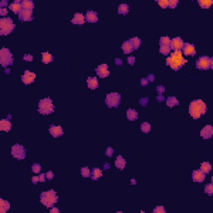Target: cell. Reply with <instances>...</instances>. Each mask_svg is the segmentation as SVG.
Listing matches in <instances>:
<instances>
[{
  "mask_svg": "<svg viewBox=\"0 0 213 213\" xmlns=\"http://www.w3.org/2000/svg\"><path fill=\"white\" fill-rule=\"evenodd\" d=\"M9 71H10V70L7 69V70H6V73H9Z\"/></svg>",
  "mask_w": 213,
  "mask_h": 213,
  "instance_id": "obj_61",
  "label": "cell"
},
{
  "mask_svg": "<svg viewBox=\"0 0 213 213\" xmlns=\"http://www.w3.org/2000/svg\"><path fill=\"white\" fill-rule=\"evenodd\" d=\"M122 51H123V53L125 54L131 53H132L133 50H134V49H133V47H132V45L131 44V43L129 42V40L123 42L122 45Z\"/></svg>",
  "mask_w": 213,
  "mask_h": 213,
  "instance_id": "obj_24",
  "label": "cell"
},
{
  "mask_svg": "<svg viewBox=\"0 0 213 213\" xmlns=\"http://www.w3.org/2000/svg\"><path fill=\"white\" fill-rule=\"evenodd\" d=\"M159 52L161 53H163V55H167L171 53L170 47L167 45H160V48H159Z\"/></svg>",
  "mask_w": 213,
  "mask_h": 213,
  "instance_id": "obj_37",
  "label": "cell"
},
{
  "mask_svg": "<svg viewBox=\"0 0 213 213\" xmlns=\"http://www.w3.org/2000/svg\"><path fill=\"white\" fill-rule=\"evenodd\" d=\"M200 135L202 136L204 139H210L213 135V128L212 125H206L205 128L202 129L200 132Z\"/></svg>",
  "mask_w": 213,
  "mask_h": 213,
  "instance_id": "obj_16",
  "label": "cell"
},
{
  "mask_svg": "<svg viewBox=\"0 0 213 213\" xmlns=\"http://www.w3.org/2000/svg\"><path fill=\"white\" fill-rule=\"evenodd\" d=\"M205 193L209 196H212L213 194V183H208L205 186Z\"/></svg>",
  "mask_w": 213,
  "mask_h": 213,
  "instance_id": "obj_39",
  "label": "cell"
},
{
  "mask_svg": "<svg viewBox=\"0 0 213 213\" xmlns=\"http://www.w3.org/2000/svg\"><path fill=\"white\" fill-rule=\"evenodd\" d=\"M35 78H36V73H32V72L28 71V70H25L24 73L21 76V80L26 85H28V84H30L32 82H33Z\"/></svg>",
  "mask_w": 213,
  "mask_h": 213,
  "instance_id": "obj_11",
  "label": "cell"
},
{
  "mask_svg": "<svg viewBox=\"0 0 213 213\" xmlns=\"http://www.w3.org/2000/svg\"><path fill=\"white\" fill-rule=\"evenodd\" d=\"M115 166L117 168L120 169V170H123L126 166V160L122 157V156H117L115 161Z\"/></svg>",
  "mask_w": 213,
  "mask_h": 213,
  "instance_id": "obj_23",
  "label": "cell"
},
{
  "mask_svg": "<svg viewBox=\"0 0 213 213\" xmlns=\"http://www.w3.org/2000/svg\"><path fill=\"white\" fill-rule=\"evenodd\" d=\"M141 131L144 133H148L151 131V124L149 122H142L141 124Z\"/></svg>",
  "mask_w": 213,
  "mask_h": 213,
  "instance_id": "obj_35",
  "label": "cell"
},
{
  "mask_svg": "<svg viewBox=\"0 0 213 213\" xmlns=\"http://www.w3.org/2000/svg\"><path fill=\"white\" fill-rule=\"evenodd\" d=\"M157 3L162 8H168V0H157Z\"/></svg>",
  "mask_w": 213,
  "mask_h": 213,
  "instance_id": "obj_41",
  "label": "cell"
},
{
  "mask_svg": "<svg viewBox=\"0 0 213 213\" xmlns=\"http://www.w3.org/2000/svg\"><path fill=\"white\" fill-rule=\"evenodd\" d=\"M23 59L24 61H26V62H32L33 60V57L31 54H24L23 55Z\"/></svg>",
  "mask_w": 213,
  "mask_h": 213,
  "instance_id": "obj_46",
  "label": "cell"
},
{
  "mask_svg": "<svg viewBox=\"0 0 213 213\" xmlns=\"http://www.w3.org/2000/svg\"><path fill=\"white\" fill-rule=\"evenodd\" d=\"M85 20L88 23H97V12L88 10L85 14Z\"/></svg>",
  "mask_w": 213,
  "mask_h": 213,
  "instance_id": "obj_18",
  "label": "cell"
},
{
  "mask_svg": "<svg viewBox=\"0 0 213 213\" xmlns=\"http://www.w3.org/2000/svg\"><path fill=\"white\" fill-rule=\"evenodd\" d=\"M96 73L97 76L101 78H105L110 75V72L108 70V66L107 64H101L96 68Z\"/></svg>",
  "mask_w": 213,
  "mask_h": 213,
  "instance_id": "obj_12",
  "label": "cell"
},
{
  "mask_svg": "<svg viewBox=\"0 0 213 213\" xmlns=\"http://www.w3.org/2000/svg\"><path fill=\"white\" fill-rule=\"evenodd\" d=\"M10 209V203L4 199H0V212L5 213Z\"/></svg>",
  "mask_w": 213,
  "mask_h": 213,
  "instance_id": "obj_27",
  "label": "cell"
},
{
  "mask_svg": "<svg viewBox=\"0 0 213 213\" xmlns=\"http://www.w3.org/2000/svg\"><path fill=\"white\" fill-rule=\"evenodd\" d=\"M13 62V54L10 50L6 47H3L0 50V64L4 68H7L8 66H12Z\"/></svg>",
  "mask_w": 213,
  "mask_h": 213,
  "instance_id": "obj_6",
  "label": "cell"
},
{
  "mask_svg": "<svg viewBox=\"0 0 213 213\" xmlns=\"http://www.w3.org/2000/svg\"><path fill=\"white\" fill-rule=\"evenodd\" d=\"M149 102V97H142V98H141L139 100V103L142 106H146L147 105V103Z\"/></svg>",
  "mask_w": 213,
  "mask_h": 213,
  "instance_id": "obj_45",
  "label": "cell"
},
{
  "mask_svg": "<svg viewBox=\"0 0 213 213\" xmlns=\"http://www.w3.org/2000/svg\"><path fill=\"white\" fill-rule=\"evenodd\" d=\"M102 177V171L97 168V167H93V170H92V174H91V177H92V180L93 181H97V179L100 178Z\"/></svg>",
  "mask_w": 213,
  "mask_h": 213,
  "instance_id": "obj_26",
  "label": "cell"
},
{
  "mask_svg": "<svg viewBox=\"0 0 213 213\" xmlns=\"http://www.w3.org/2000/svg\"><path fill=\"white\" fill-rule=\"evenodd\" d=\"M39 177V182H46V174H40Z\"/></svg>",
  "mask_w": 213,
  "mask_h": 213,
  "instance_id": "obj_53",
  "label": "cell"
},
{
  "mask_svg": "<svg viewBox=\"0 0 213 213\" xmlns=\"http://www.w3.org/2000/svg\"><path fill=\"white\" fill-rule=\"evenodd\" d=\"M49 132L50 134L55 138H58L59 137L63 134V131H62V127L60 126H55V125H51L49 128Z\"/></svg>",
  "mask_w": 213,
  "mask_h": 213,
  "instance_id": "obj_17",
  "label": "cell"
},
{
  "mask_svg": "<svg viewBox=\"0 0 213 213\" xmlns=\"http://www.w3.org/2000/svg\"><path fill=\"white\" fill-rule=\"evenodd\" d=\"M183 53L186 56H194L197 53V51L195 48V45L189 43H184V45L182 48Z\"/></svg>",
  "mask_w": 213,
  "mask_h": 213,
  "instance_id": "obj_13",
  "label": "cell"
},
{
  "mask_svg": "<svg viewBox=\"0 0 213 213\" xmlns=\"http://www.w3.org/2000/svg\"><path fill=\"white\" fill-rule=\"evenodd\" d=\"M12 128V123L8 119H2L0 121V131L9 132Z\"/></svg>",
  "mask_w": 213,
  "mask_h": 213,
  "instance_id": "obj_21",
  "label": "cell"
},
{
  "mask_svg": "<svg viewBox=\"0 0 213 213\" xmlns=\"http://www.w3.org/2000/svg\"><path fill=\"white\" fill-rule=\"evenodd\" d=\"M178 0H170L168 1V8H177V4H178Z\"/></svg>",
  "mask_w": 213,
  "mask_h": 213,
  "instance_id": "obj_43",
  "label": "cell"
},
{
  "mask_svg": "<svg viewBox=\"0 0 213 213\" xmlns=\"http://www.w3.org/2000/svg\"><path fill=\"white\" fill-rule=\"evenodd\" d=\"M7 4H8V1H7V0H3V1L0 2V7H1V8L7 7Z\"/></svg>",
  "mask_w": 213,
  "mask_h": 213,
  "instance_id": "obj_55",
  "label": "cell"
},
{
  "mask_svg": "<svg viewBox=\"0 0 213 213\" xmlns=\"http://www.w3.org/2000/svg\"><path fill=\"white\" fill-rule=\"evenodd\" d=\"M183 45H184L183 40L180 37H176L174 39H171V43L169 47H170L171 50L181 51Z\"/></svg>",
  "mask_w": 213,
  "mask_h": 213,
  "instance_id": "obj_10",
  "label": "cell"
},
{
  "mask_svg": "<svg viewBox=\"0 0 213 213\" xmlns=\"http://www.w3.org/2000/svg\"><path fill=\"white\" fill-rule=\"evenodd\" d=\"M127 117H128V120L135 121L138 117V113H137V112L136 111L135 109L129 108L127 111Z\"/></svg>",
  "mask_w": 213,
  "mask_h": 213,
  "instance_id": "obj_25",
  "label": "cell"
},
{
  "mask_svg": "<svg viewBox=\"0 0 213 213\" xmlns=\"http://www.w3.org/2000/svg\"><path fill=\"white\" fill-rule=\"evenodd\" d=\"M26 152L27 150L24 148L23 145L20 144H15L11 148V153L13 158L17 160H23L26 157Z\"/></svg>",
  "mask_w": 213,
  "mask_h": 213,
  "instance_id": "obj_9",
  "label": "cell"
},
{
  "mask_svg": "<svg viewBox=\"0 0 213 213\" xmlns=\"http://www.w3.org/2000/svg\"><path fill=\"white\" fill-rule=\"evenodd\" d=\"M53 177H54V173L52 171H48L46 173V178L47 180H52L53 179Z\"/></svg>",
  "mask_w": 213,
  "mask_h": 213,
  "instance_id": "obj_48",
  "label": "cell"
},
{
  "mask_svg": "<svg viewBox=\"0 0 213 213\" xmlns=\"http://www.w3.org/2000/svg\"><path fill=\"white\" fill-rule=\"evenodd\" d=\"M118 14H128L129 12V6L126 4H122L118 6Z\"/></svg>",
  "mask_w": 213,
  "mask_h": 213,
  "instance_id": "obj_34",
  "label": "cell"
},
{
  "mask_svg": "<svg viewBox=\"0 0 213 213\" xmlns=\"http://www.w3.org/2000/svg\"><path fill=\"white\" fill-rule=\"evenodd\" d=\"M198 4L202 8H209L213 4L212 0H198Z\"/></svg>",
  "mask_w": 213,
  "mask_h": 213,
  "instance_id": "obj_32",
  "label": "cell"
},
{
  "mask_svg": "<svg viewBox=\"0 0 213 213\" xmlns=\"http://www.w3.org/2000/svg\"><path fill=\"white\" fill-rule=\"evenodd\" d=\"M115 62H116L117 65H122V61L121 58H116Z\"/></svg>",
  "mask_w": 213,
  "mask_h": 213,
  "instance_id": "obj_58",
  "label": "cell"
},
{
  "mask_svg": "<svg viewBox=\"0 0 213 213\" xmlns=\"http://www.w3.org/2000/svg\"><path fill=\"white\" fill-rule=\"evenodd\" d=\"M33 19V11L23 9L21 13L19 14V19L21 22H30Z\"/></svg>",
  "mask_w": 213,
  "mask_h": 213,
  "instance_id": "obj_14",
  "label": "cell"
},
{
  "mask_svg": "<svg viewBox=\"0 0 213 213\" xmlns=\"http://www.w3.org/2000/svg\"><path fill=\"white\" fill-rule=\"evenodd\" d=\"M157 100L158 102H162L165 100V97L163 96V94H158V96L157 97Z\"/></svg>",
  "mask_w": 213,
  "mask_h": 213,
  "instance_id": "obj_54",
  "label": "cell"
},
{
  "mask_svg": "<svg viewBox=\"0 0 213 213\" xmlns=\"http://www.w3.org/2000/svg\"><path fill=\"white\" fill-rule=\"evenodd\" d=\"M147 79L149 80V82H154V79H155V76L153 74H149L147 76Z\"/></svg>",
  "mask_w": 213,
  "mask_h": 213,
  "instance_id": "obj_56",
  "label": "cell"
},
{
  "mask_svg": "<svg viewBox=\"0 0 213 213\" xmlns=\"http://www.w3.org/2000/svg\"><path fill=\"white\" fill-rule=\"evenodd\" d=\"M21 4H22L23 9H27V10H31V11H33V8H34V4H33V1H30V0H23V1H21Z\"/></svg>",
  "mask_w": 213,
  "mask_h": 213,
  "instance_id": "obj_28",
  "label": "cell"
},
{
  "mask_svg": "<svg viewBox=\"0 0 213 213\" xmlns=\"http://www.w3.org/2000/svg\"><path fill=\"white\" fill-rule=\"evenodd\" d=\"M15 24L13 23L11 18H3L0 19V35L10 34L15 28Z\"/></svg>",
  "mask_w": 213,
  "mask_h": 213,
  "instance_id": "obj_5",
  "label": "cell"
},
{
  "mask_svg": "<svg viewBox=\"0 0 213 213\" xmlns=\"http://www.w3.org/2000/svg\"><path fill=\"white\" fill-rule=\"evenodd\" d=\"M85 16L82 13H77L73 16V19L72 20V23L77 24V25H83L85 23Z\"/></svg>",
  "mask_w": 213,
  "mask_h": 213,
  "instance_id": "obj_19",
  "label": "cell"
},
{
  "mask_svg": "<svg viewBox=\"0 0 213 213\" xmlns=\"http://www.w3.org/2000/svg\"><path fill=\"white\" fill-rule=\"evenodd\" d=\"M171 38L168 37V36H166V37H162L160 38V40H159V44L160 45H167L169 46L171 43Z\"/></svg>",
  "mask_w": 213,
  "mask_h": 213,
  "instance_id": "obj_38",
  "label": "cell"
},
{
  "mask_svg": "<svg viewBox=\"0 0 213 213\" xmlns=\"http://www.w3.org/2000/svg\"><path fill=\"white\" fill-rule=\"evenodd\" d=\"M109 168H110V164H109V163H105L103 169L106 170V169H109Z\"/></svg>",
  "mask_w": 213,
  "mask_h": 213,
  "instance_id": "obj_59",
  "label": "cell"
},
{
  "mask_svg": "<svg viewBox=\"0 0 213 213\" xmlns=\"http://www.w3.org/2000/svg\"><path fill=\"white\" fill-rule=\"evenodd\" d=\"M207 111L206 105L201 99H196L191 102L189 105V113L194 119L200 118Z\"/></svg>",
  "mask_w": 213,
  "mask_h": 213,
  "instance_id": "obj_2",
  "label": "cell"
},
{
  "mask_svg": "<svg viewBox=\"0 0 213 213\" xmlns=\"http://www.w3.org/2000/svg\"><path fill=\"white\" fill-rule=\"evenodd\" d=\"M40 202L47 207H53L55 203L58 202V197L56 195V191L53 190H49L43 191L40 194Z\"/></svg>",
  "mask_w": 213,
  "mask_h": 213,
  "instance_id": "obj_3",
  "label": "cell"
},
{
  "mask_svg": "<svg viewBox=\"0 0 213 213\" xmlns=\"http://www.w3.org/2000/svg\"><path fill=\"white\" fill-rule=\"evenodd\" d=\"M53 59H54L53 56L50 54L49 53H47H47L46 52H45V53H42V61H43V63L48 64V63H50L51 62H53Z\"/></svg>",
  "mask_w": 213,
  "mask_h": 213,
  "instance_id": "obj_29",
  "label": "cell"
},
{
  "mask_svg": "<svg viewBox=\"0 0 213 213\" xmlns=\"http://www.w3.org/2000/svg\"><path fill=\"white\" fill-rule=\"evenodd\" d=\"M200 170L202 171L203 173H205L206 175L209 174V172L212 170V165L208 162H204L201 164Z\"/></svg>",
  "mask_w": 213,
  "mask_h": 213,
  "instance_id": "obj_31",
  "label": "cell"
},
{
  "mask_svg": "<svg viewBox=\"0 0 213 213\" xmlns=\"http://www.w3.org/2000/svg\"><path fill=\"white\" fill-rule=\"evenodd\" d=\"M157 92L158 94H163L165 92V87L163 85H159L157 87Z\"/></svg>",
  "mask_w": 213,
  "mask_h": 213,
  "instance_id": "obj_47",
  "label": "cell"
},
{
  "mask_svg": "<svg viewBox=\"0 0 213 213\" xmlns=\"http://www.w3.org/2000/svg\"><path fill=\"white\" fill-rule=\"evenodd\" d=\"M179 104V101L176 97H168L167 98V105L169 108H173L176 105Z\"/></svg>",
  "mask_w": 213,
  "mask_h": 213,
  "instance_id": "obj_33",
  "label": "cell"
},
{
  "mask_svg": "<svg viewBox=\"0 0 213 213\" xmlns=\"http://www.w3.org/2000/svg\"><path fill=\"white\" fill-rule=\"evenodd\" d=\"M113 153H114V150L112 147H108L107 148V150L105 151V155L108 157H111L113 155Z\"/></svg>",
  "mask_w": 213,
  "mask_h": 213,
  "instance_id": "obj_44",
  "label": "cell"
},
{
  "mask_svg": "<svg viewBox=\"0 0 213 213\" xmlns=\"http://www.w3.org/2000/svg\"><path fill=\"white\" fill-rule=\"evenodd\" d=\"M8 14V9L7 8H0V15L6 16Z\"/></svg>",
  "mask_w": 213,
  "mask_h": 213,
  "instance_id": "obj_51",
  "label": "cell"
},
{
  "mask_svg": "<svg viewBox=\"0 0 213 213\" xmlns=\"http://www.w3.org/2000/svg\"><path fill=\"white\" fill-rule=\"evenodd\" d=\"M87 83L90 89L94 90L98 88V80L96 77H88L87 79Z\"/></svg>",
  "mask_w": 213,
  "mask_h": 213,
  "instance_id": "obj_22",
  "label": "cell"
},
{
  "mask_svg": "<svg viewBox=\"0 0 213 213\" xmlns=\"http://www.w3.org/2000/svg\"><path fill=\"white\" fill-rule=\"evenodd\" d=\"M31 181L34 185H36V184L39 182V176H34V177H33L31 178Z\"/></svg>",
  "mask_w": 213,
  "mask_h": 213,
  "instance_id": "obj_52",
  "label": "cell"
},
{
  "mask_svg": "<svg viewBox=\"0 0 213 213\" xmlns=\"http://www.w3.org/2000/svg\"><path fill=\"white\" fill-rule=\"evenodd\" d=\"M197 68L200 70H208L213 68V58L208 56H202L196 62Z\"/></svg>",
  "mask_w": 213,
  "mask_h": 213,
  "instance_id": "obj_7",
  "label": "cell"
},
{
  "mask_svg": "<svg viewBox=\"0 0 213 213\" xmlns=\"http://www.w3.org/2000/svg\"><path fill=\"white\" fill-rule=\"evenodd\" d=\"M135 57H133V56H130V57H128V64H130V65H134V63H135Z\"/></svg>",
  "mask_w": 213,
  "mask_h": 213,
  "instance_id": "obj_49",
  "label": "cell"
},
{
  "mask_svg": "<svg viewBox=\"0 0 213 213\" xmlns=\"http://www.w3.org/2000/svg\"><path fill=\"white\" fill-rule=\"evenodd\" d=\"M187 62V60L183 58L181 51H174L171 53L170 57L166 59V64L171 69L178 71Z\"/></svg>",
  "mask_w": 213,
  "mask_h": 213,
  "instance_id": "obj_1",
  "label": "cell"
},
{
  "mask_svg": "<svg viewBox=\"0 0 213 213\" xmlns=\"http://www.w3.org/2000/svg\"><path fill=\"white\" fill-rule=\"evenodd\" d=\"M131 184H132V185H136V184H137V182H136L135 179H131Z\"/></svg>",
  "mask_w": 213,
  "mask_h": 213,
  "instance_id": "obj_60",
  "label": "cell"
},
{
  "mask_svg": "<svg viewBox=\"0 0 213 213\" xmlns=\"http://www.w3.org/2000/svg\"><path fill=\"white\" fill-rule=\"evenodd\" d=\"M50 213H59V209L58 207H52L50 209Z\"/></svg>",
  "mask_w": 213,
  "mask_h": 213,
  "instance_id": "obj_57",
  "label": "cell"
},
{
  "mask_svg": "<svg viewBox=\"0 0 213 213\" xmlns=\"http://www.w3.org/2000/svg\"><path fill=\"white\" fill-rule=\"evenodd\" d=\"M129 42L131 43V44L133 47V49L134 50H137L139 48V47L141 46V43H142V40L137 38V37H133L132 39H129Z\"/></svg>",
  "mask_w": 213,
  "mask_h": 213,
  "instance_id": "obj_30",
  "label": "cell"
},
{
  "mask_svg": "<svg viewBox=\"0 0 213 213\" xmlns=\"http://www.w3.org/2000/svg\"><path fill=\"white\" fill-rule=\"evenodd\" d=\"M152 213H166V209L163 206H156L155 209L152 211Z\"/></svg>",
  "mask_w": 213,
  "mask_h": 213,
  "instance_id": "obj_42",
  "label": "cell"
},
{
  "mask_svg": "<svg viewBox=\"0 0 213 213\" xmlns=\"http://www.w3.org/2000/svg\"><path fill=\"white\" fill-rule=\"evenodd\" d=\"M149 82H149V80H148L147 78H141V85L142 86L148 85V83H149Z\"/></svg>",
  "mask_w": 213,
  "mask_h": 213,
  "instance_id": "obj_50",
  "label": "cell"
},
{
  "mask_svg": "<svg viewBox=\"0 0 213 213\" xmlns=\"http://www.w3.org/2000/svg\"><path fill=\"white\" fill-rule=\"evenodd\" d=\"M91 171L89 170V168L88 167H83L81 168V175L82 177H91Z\"/></svg>",
  "mask_w": 213,
  "mask_h": 213,
  "instance_id": "obj_36",
  "label": "cell"
},
{
  "mask_svg": "<svg viewBox=\"0 0 213 213\" xmlns=\"http://www.w3.org/2000/svg\"><path fill=\"white\" fill-rule=\"evenodd\" d=\"M42 170V167L39 163H33L32 166V171L33 173H39Z\"/></svg>",
  "mask_w": 213,
  "mask_h": 213,
  "instance_id": "obj_40",
  "label": "cell"
},
{
  "mask_svg": "<svg viewBox=\"0 0 213 213\" xmlns=\"http://www.w3.org/2000/svg\"><path fill=\"white\" fill-rule=\"evenodd\" d=\"M191 178H192V180H193V182L202 183V182H203L204 181H205L206 174L205 173H203L200 169L195 170L193 171L192 173H191Z\"/></svg>",
  "mask_w": 213,
  "mask_h": 213,
  "instance_id": "obj_15",
  "label": "cell"
},
{
  "mask_svg": "<svg viewBox=\"0 0 213 213\" xmlns=\"http://www.w3.org/2000/svg\"><path fill=\"white\" fill-rule=\"evenodd\" d=\"M39 113L43 115H48L54 112V105L53 102V100L50 97H47L41 99L39 102V109H38Z\"/></svg>",
  "mask_w": 213,
  "mask_h": 213,
  "instance_id": "obj_4",
  "label": "cell"
},
{
  "mask_svg": "<svg viewBox=\"0 0 213 213\" xmlns=\"http://www.w3.org/2000/svg\"><path fill=\"white\" fill-rule=\"evenodd\" d=\"M121 102V95L118 93H111L107 95L105 98V103L109 108H118Z\"/></svg>",
  "mask_w": 213,
  "mask_h": 213,
  "instance_id": "obj_8",
  "label": "cell"
},
{
  "mask_svg": "<svg viewBox=\"0 0 213 213\" xmlns=\"http://www.w3.org/2000/svg\"><path fill=\"white\" fill-rule=\"evenodd\" d=\"M9 9L12 10L14 13H18L19 14L21 11L23 10V7L20 1H13V3H12L9 5Z\"/></svg>",
  "mask_w": 213,
  "mask_h": 213,
  "instance_id": "obj_20",
  "label": "cell"
}]
</instances>
